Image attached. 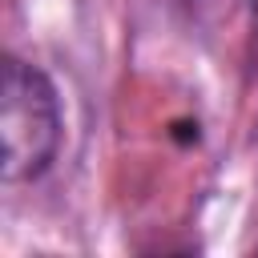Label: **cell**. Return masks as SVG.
Here are the masks:
<instances>
[{"instance_id": "cell-1", "label": "cell", "mask_w": 258, "mask_h": 258, "mask_svg": "<svg viewBox=\"0 0 258 258\" xmlns=\"http://www.w3.org/2000/svg\"><path fill=\"white\" fill-rule=\"evenodd\" d=\"M64 117L44 69L4 56L0 69V173L8 185L40 177L60 149Z\"/></svg>"}]
</instances>
